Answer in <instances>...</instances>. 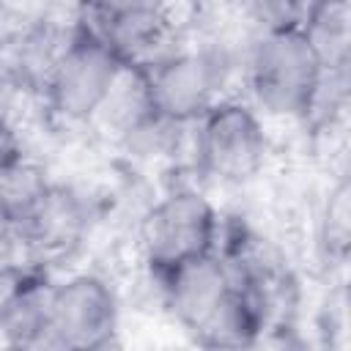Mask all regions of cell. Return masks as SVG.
I'll return each mask as SVG.
<instances>
[{"label":"cell","instance_id":"obj_14","mask_svg":"<svg viewBox=\"0 0 351 351\" xmlns=\"http://www.w3.org/2000/svg\"><path fill=\"white\" fill-rule=\"evenodd\" d=\"M348 197H351L348 181L340 178L329 192V200H326V208H324V222H321L324 247L329 250V255H337V258L346 255V250H348V233H351Z\"/></svg>","mask_w":351,"mask_h":351},{"label":"cell","instance_id":"obj_2","mask_svg":"<svg viewBox=\"0 0 351 351\" xmlns=\"http://www.w3.org/2000/svg\"><path fill=\"white\" fill-rule=\"evenodd\" d=\"M236 66L239 58L214 44L173 52L145 71L154 110L173 121L203 118L219 101V90Z\"/></svg>","mask_w":351,"mask_h":351},{"label":"cell","instance_id":"obj_8","mask_svg":"<svg viewBox=\"0 0 351 351\" xmlns=\"http://www.w3.org/2000/svg\"><path fill=\"white\" fill-rule=\"evenodd\" d=\"M151 112H156V110L151 101V85H148L145 69L132 66V63H121L110 88L104 90L101 101L96 104V110L90 112V118L85 123L99 137L121 143Z\"/></svg>","mask_w":351,"mask_h":351},{"label":"cell","instance_id":"obj_3","mask_svg":"<svg viewBox=\"0 0 351 351\" xmlns=\"http://www.w3.org/2000/svg\"><path fill=\"white\" fill-rule=\"evenodd\" d=\"M269 154L261 118L241 101H217L197 132V159L219 181L241 184L258 176Z\"/></svg>","mask_w":351,"mask_h":351},{"label":"cell","instance_id":"obj_17","mask_svg":"<svg viewBox=\"0 0 351 351\" xmlns=\"http://www.w3.org/2000/svg\"><path fill=\"white\" fill-rule=\"evenodd\" d=\"M170 0H90V16H110L126 11H162Z\"/></svg>","mask_w":351,"mask_h":351},{"label":"cell","instance_id":"obj_15","mask_svg":"<svg viewBox=\"0 0 351 351\" xmlns=\"http://www.w3.org/2000/svg\"><path fill=\"white\" fill-rule=\"evenodd\" d=\"M36 261L33 241L27 236V228L22 222L0 217V269L3 271H19Z\"/></svg>","mask_w":351,"mask_h":351},{"label":"cell","instance_id":"obj_16","mask_svg":"<svg viewBox=\"0 0 351 351\" xmlns=\"http://www.w3.org/2000/svg\"><path fill=\"white\" fill-rule=\"evenodd\" d=\"M0 16L11 27L22 30L47 16H55V0H0Z\"/></svg>","mask_w":351,"mask_h":351},{"label":"cell","instance_id":"obj_10","mask_svg":"<svg viewBox=\"0 0 351 351\" xmlns=\"http://www.w3.org/2000/svg\"><path fill=\"white\" fill-rule=\"evenodd\" d=\"M299 30L321 69H343L351 55V5L348 0H310Z\"/></svg>","mask_w":351,"mask_h":351},{"label":"cell","instance_id":"obj_5","mask_svg":"<svg viewBox=\"0 0 351 351\" xmlns=\"http://www.w3.org/2000/svg\"><path fill=\"white\" fill-rule=\"evenodd\" d=\"M115 332V296L101 277L77 274L52 288L38 348H99Z\"/></svg>","mask_w":351,"mask_h":351},{"label":"cell","instance_id":"obj_9","mask_svg":"<svg viewBox=\"0 0 351 351\" xmlns=\"http://www.w3.org/2000/svg\"><path fill=\"white\" fill-rule=\"evenodd\" d=\"M25 228L33 241L36 258L66 255L82 241L88 230V206L77 189L49 184L47 195L41 197Z\"/></svg>","mask_w":351,"mask_h":351},{"label":"cell","instance_id":"obj_7","mask_svg":"<svg viewBox=\"0 0 351 351\" xmlns=\"http://www.w3.org/2000/svg\"><path fill=\"white\" fill-rule=\"evenodd\" d=\"M165 271L167 280L162 288V299L189 329H197L233 291V280L225 261H217L211 252L184 258Z\"/></svg>","mask_w":351,"mask_h":351},{"label":"cell","instance_id":"obj_1","mask_svg":"<svg viewBox=\"0 0 351 351\" xmlns=\"http://www.w3.org/2000/svg\"><path fill=\"white\" fill-rule=\"evenodd\" d=\"M250 93L263 112L302 118L321 66L299 27L258 33L241 60Z\"/></svg>","mask_w":351,"mask_h":351},{"label":"cell","instance_id":"obj_13","mask_svg":"<svg viewBox=\"0 0 351 351\" xmlns=\"http://www.w3.org/2000/svg\"><path fill=\"white\" fill-rule=\"evenodd\" d=\"M230 5L255 33L299 27L304 11V0H230Z\"/></svg>","mask_w":351,"mask_h":351},{"label":"cell","instance_id":"obj_4","mask_svg":"<svg viewBox=\"0 0 351 351\" xmlns=\"http://www.w3.org/2000/svg\"><path fill=\"white\" fill-rule=\"evenodd\" d=\"M214 233V208L195 189H176L154 203L140 219V247L151 266L173 263L208 252Z\"/></svg>","mask_w":351,"mask_h":351},{"label":"cell","instance_id":"obj_6","mask_svg":"<svg viewBox=\"0 0 351 351\" xmlns=\"http://www.w3.org/2000/svg\"><path fill=\"white\" fill-rule=\"evenodd\" d=\"M121 60L96 36H74L47 82V104L66 121L85 123L104 90L110 88Z\"/></svg>","mask_w":351,"mask_h":351},{"label":"cell","instance_id":"obj_11","mask_svg":"<svg viewBox=\"0 0 351 351\" xmlns=\"http://www.w3.org/2000/svg\"><path fill=\"white\" fill-rule=\"evenodd\" d=\"M47 189L49 181L41 165L22 159V154L0 156V217L27 225Z\"/></svg>","mask_w":351,"mask_h":351},{"label":"cell","instance_id":"obj_12","mask_svg":"<svg viewBox=\"0 0 351 351\" xmlns=\"http://www.w3.org/2000/svg\"><path fill=\"white\" fill-rule=\"evenodd\" d=\"M49 285L22 282L0 313V335L14 346L38 348L49 324Z\"/></svg>","mask_w":351,"mask_h":351},{"label":"cell","instance_id":"obj_18","mask_svg":"<svg viewBox=\"0 0 351 351\" xmlns=\"http://www.w3.org/2000/svg\"><path fill=\"white\" fill-rule=\"evenodd\" d=\"M22 282H25V280H22L19 271H3V269H0V313H3V307L8 304V299L16 293V288H19Z\"/></svg>","mask_w":351,"mask_h":351}]
</instances>
